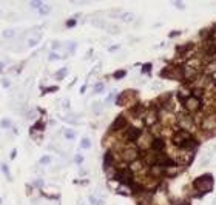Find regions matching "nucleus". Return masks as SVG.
Wrapping results in <instances>:
<instances>
[{
  "mask_svg": "<svg viewBox=\"0 0 216 205\" xmlns=\"http://www.w3.org/2000/svg\"><path fill=\"white\" fill-rule=\"evenodd\" d=\"M48 59H50V60H59V59H60V56H57V54H54V53H50Z\"/></svg>",
  "mask_w": 216,
  "mask_h": 205,
  "instance_id": "cd10ccee",
  "label": "nucleus"
},
{
  "mask_svg": "<svg viewBox=\"0 0 216 205\" xmlns=\"http://www.w3.org/2000/svg\"><path fill=\"white\" fill-rule=\"evenodd\" d=\"M156 162H158V153H154L153 150H150L148 153L144 154V163H147V165H156Z\"/></svg>",
  "mask_w": 216,
  "mask_h": 205,
  "instance_id": "f8f14e48",
  "label": "nucleus"
},
{
  "mask_svg": "<svg viewBox=\"0 0 216 205\" xmlns=\"http://www.w3.org/2000/svg\"><path fill=\"white\" fill-rule=\"evenodd\" d=\"M2 127H3V128H9V127H11V122H9L8 119L2 120Z\"/></svg>",
  "mask_w": 216,
  "mask_h": 205,
  "instance_id": "c756f323",
  "label": "nucleus"
},
{
  "mask_svg": "<svg viewBox=\"0 0 216 205\" xmlns=\"http://www.w3.org/2000/svg\"><path fill=\"white\" fill-rule=\"evenodd\" d=\"M42 183H43L42 181H36V185H37V187H40V185H42Z\"/></svg>",
  "mask_w": 216,
  "mask_h": 205,
  "instance_id": "4c0bfd02",
  "label": "nucleus"
},
{
  "mask_svg": "<svg viewBox=\"0 0 216 205\" xmlns=\"http://www.w3.org/2000/svg\"><path fill=\"white\" fill-rule=\"evenodd\" d=\"M65 136H66V139H74V137H76V133H74V131H71V129H68Z\"/></svg>",
  "mask_w": 216,
  "mask_h": 205,
  "instance_id": "bb28decb",
  "label": "nucleus"
},
{
  "mask_svg": "<svg viewBox=\"0 0 216 205\" xmlns=\"http://www.w3.org/2000/svg\"><path fill=\"white\" fill-rule=\"evenodd\" d=\"M104 90V83H97V86L94 88V93H100Z\"/></svg>",
  "mask_w": 216,
  "mask_h": 205,
  "instance_id": "2f4dec72",
  "label": "nucleus"
},
{
  "mask_svg": "<svg viewBox=\"0 0 216 205\" xmlns=\"http://www.w3.org/2000/svg\"><path fill=\"white\" fill-rule=\"evenodd\" d=\"M151 150H153L154 153L161 154V153L165 150V142L162 140L161 137H154V139H153V142H151Z\"/></svg>",
  "mask_w": 216,
  "mask_h": 205,
  "instance_id": "9d476101",
  "label": "nucleus"
},
{
  "mask_svg": "<svg viewBox=\"0 0 216 205\" xmlns=\"http://www.w3.org/2000/svg\"><path fill=\"white\" fill-rule=\"evenodd\" d=\"M125 71H122V70H120V71H117L116 74H114V79H122V77H125Z\"/></svg>",
  "mask_w": 216,
  "mask_h": 205,
  "instance_id": "393cba45",
  "label": "nucleus"
},
{
  "mask_svg": "<svg viewBox=\"0 0 216 205\" xmlns=\"http://www.w3.org/2000/svg\"><path fill=\"white\" fill-rule=\"evenodd\" d=\"M39 11V14H42V16H46V14H50V6H45V5H42V6H40V8L37 9Z\"/></svg>",
  "mask_w": 216,
  "mask_h": 205,
  "instance_id": "f3484780",
  "label": "nucleus"
},
{
  "mask_svg": "<svg viewBox=\"0 0 216 205\" xmlns=\"http://www.w3.org/2000/svg\"><path fill=\"white\" fill-rule=\"evenodd\" d=\"M2 70H3V63H2V62H0V71H2Z\"/></svg>",
  "mask_w": 216,
  "mask_h": 205,
  "instance_id": "58836bf2",
  "label": "nucleus"
},
{
  "mask_svg": "<svg viewBox=\"0 0 216 205\" xmlns=\"http://www.w3.org/2000/svg\"><path fill=\"white\" fill-rule=\"evenodd\" d=\"M76 162H77V163H82V162H84V156H80V154L76 156Z\"/></svg>",
  "mask_w": 216,
  "mask_h": 205,
  "instance_id": "72a5a7b5",
  "label": "nucleus"
},
{
  "mask_svg": "<svg viewBox=\"0 0 216 205\" xmlns=\"http://www.w3.org/2000/svg\"><path fill=\"white\" fill-rule=\"evenodd\" d=\"M42 5H43L42 2H31V6H32V8H36V9H39Z\"/></svg>",
  "mask_w": 216,
  "mask_h": 205,
  "instance_id": "c85d7f7f",
  "label": "nucleus"
},
{
  "mask_svg": "<svg viewBox=\"0 0 216 205\" xmlns=\"http://www.w3.org/2000/svg\"><path fill=\"white\" fill-rule=\"evenodd\" d=\"M90 202H91L93 205H104V201H99V199H96L94 196H90Z\"/></svg>",
  "mask_w": 216,
  "mask_h": 205,
  "instance_id": "4be33fe9",
  "label": "nucleus"
},
{
  "mask_svg": "<svg viewBox=\"0 0 216 205\" xmlns=\"http://www.w3.org/2000/svg\"><path fill=\"white\" fill-rule=\"evenodd\" d=\"M182 105H184V108L187 110V113L190 114V113H194V111L199 110V106H201V99H196V97H193V96H188Z\"/></svg>",
  "mask_w": 216,
  "mask_h": 205,
  "instance_id": "20e7f679",
  "label": "nucleus"
},
{
  "mask_svg": "<svg viewBox=\"0 0 216 205\" xmlns=\"http://www.w3.org/2000/svg\"><path fill=\"white\" fill-rule=\"evenodd\" d=\"M74 25H76V20L71 19V20H68V22H66V28H73Z\"/></svg>",
  "mask_w": 216,
  "mask_h": 205,
  "instance_id": "473e14b6",
  "label": "nucleus"
},
{
  "mask_svg": "<svg viewBox=\"0 0 216 205\" xmlns=\"http://www.w3.org/2000/svg\"><path fill=\"white\" fill-rule=\"evenodd\" d=\"M202 127H204V129H215L216 128V114L205 117L204 122H202Z\"/></svg>",
  "mask_w": 216,
  "mask_h": 205,
  "instance_id": "4468645a",
  "label": "nucleus"
},
{
  "mask_svg": "<svg viewBox=\"0 0 216 205\" xmlns=\"http://www.w3.org/2000/svg\"><path fill=\"white\" fill-rule=\"evenodd\" d=\"M114 177L116 179H119L120 183H124V185H128V187H131L133 185V182H134V176H133V171L131 170H119V171L114 174Z\"/></svg>",
  "mask_w": 216,
  "mask_h": 205,
  "instance_id": "f03ea898",
  "label": "nucleus"
},
{
  "mask_svg": "<svg viewBox=\"0 0 216 205\" xmlns=\"http://www.w3.org/2000/svg\"><path fill=\"white\" fill-rule=\"evenodd\" d=\"M192 137V134L188 133V131H185V129H179V131L176 133V134H173V137H171V142L174 143L176 147H182V143H184L185 140H188Z\"/></svg>",
  "mask_w": 216,
  "mask_h": 205,
  "instance_id": "39448f33",
  "label": "nucleus"
},
{
  "mask_svg": "<svg viewBox=\"0 0 216 205\" xmlns=\"http://www.w3.org/2000/svg\"><path fill=\"white\" fill-rule=\"evenodd\" d=\"M184 151H188V153H194V150L198 148V140L196 139H193L190 137L188 140H185L184 143H182V147H181Z\"/></svg>",
  "mask_w": 216,
  "mask_h": 205,
  "instance_id": "9b49d317",
  "label": "nucleus"
},
{
  "mask_svg": "<svg viewBox=\"0 0 216 205\" xmlns=\"http://www.w3.org/2000/svg\"><path fill=\"white\" fill-rule=\"evenodd\" d=\"M108 32H119V28H117V26H108Z\"/></svg>",
  "mask_w": 216,
  "mask_h": 205,
  "instance_id": "7c9ffc66",
  "label": "nucleus"
},
{
  "mask_svg": "<svg viewBox=\"0 0 216 205\" xmlns=\"http://www.w3.org/2000/svg\"><path fill=\"white\" fill-rule=\"evenodd\" d=\"M148 176L150 177H153V179H159V177H162V176H165V170L164 168H161L159 165H153L151 168H150V171H148Z\"/></svg>",
  "mask_w": 216,
  "mask_h": 205,
  "instance_id": "ddd939ff",
  "label": "nucleus"
},
{
  "mask_svg": "<svg viewBox=\"0 0 216 205\" xmlns=\"http://www.w3.org/2000/svg\"><path fill=\"white\" fill-rule=\"evenodd\" d=\"M193 185L201 194H204V193H207V191H210L213 188V177L210 174H202L198 179H194Z\"/></svg>",
  "mask_w": 216,
  "mask_h": 205,
  "instance_id": "f257e3e1",
  "label": "nucleus"
},
{
  "mask_svg": "<svg viewBox=\"0 0 216 205\" xmlns=\"http://www.w3.org/2000/svg\"><path fill=\"white\" fill-rule=\"evenodd\" d=\"M138 158H139V150L138 148L128 147L122 151V159L127 160V162H134V160H138Z\"/></svg>",
  "mask_w": 216,
  "mask_h": 205,
  "instance_id": "423d86ee",
  "label": "nucleus"
},
{
  "mask_svg": "<svg viewBox=\"0 0 216 205\" xmlns=\"http://www.w3.org/2000/svg\"><path fill=\"white\" fill-rule=\"evenodd\" d=\"M0 204H2V199H0Z\"/></svg>",
  "mask_w": 216,
  "mask_h": 205,
  "instance_id": "ea45409f",
  "label": "nucleus"
},
{
  "mask_svg": "<svg viewBox=\"0 0 216 205\" xmlns=\"http://www.w3.org/2000/svg\"><path fill=\"white\" fill-rule=\"evenodd\" d=\"M43 128H45V124H43L42 120H39V124H36V125H34V128H32V131H34V129H39V131H42Z\"/></svg>",
  "mask_w": 216,
  "mask_h": 205,
  "instance_id": "5701e85b",
  "label": "nucleus"
},
{
  "mask_svg": "<svg viewBox=\"0 0 216 205\" xmlns=\"http://www.w3.org/2000/svg\"><path fill=\"white\" fill-rule=\"evenodd\" d=\"M16 154H17V151H16V150H12V153H11V159H14V158H16Z\"/></svg>",
  "mask_w": 216,
  "mask_h": 205,
  "instance_id": "c9c22d12",
  "label": "nucleus"
},
{
  "mask_svg": "<svg viewBox=\"0 0 216 205\" xmlns=\"http://www.w3.org/2000/svg\"><path fill=\"white\" fill-rule=\"evenodd\" d=\"M120 19H122L124 22L130 23V22L134 20V14H133V12H124V14H120Z\"/></svg>",
  "mask_w": 216,
  "mask_h": 205,
  "instance_id": "dca6fc26",
  "label": "nucleus"
},
{
  "mask_svg": "<svg viewBox=\"0 0 216 205\" xmlns=\"http://www.w3.org/2000/svg\"><path fill=\"white\" fill-rule=\"evenodd\" d=\"M14 36V29H6L5 32H3V37H6V39H9V37H12Z\"/></svg>",
  "mask_w": 216,
  "mask_h": 205,
  "instance_id": "b1692460",
  "label": "nucleus"
},
{
  "mask_svg": "<svg viewBox=\"0 0 216 205\" xmlns=\"http://www.w3.org/2000/svg\"><path fill=\"white\" fill-rule=\"evenodd\" d=\"M178 124L181 125V128L182 129H185V131H188L190 133L192 129L194 128V120H193V117L188 113H182V114H179V117H178Z\"/></svg>",
  "mask_w": 216,
  "mask_h": 205,
  "instance_id": "7ed1b4c3",
  "label": "nucleus"
},
{
  "mask_svg": "<svg viewBox=\"0 0 216 205\" xmlns=\"http://www.w3.org/2000/svg\"><path fill=\"white\" fill-rule=\"evenodd\" d=\"M50 162H51V158H50V156H43V158L39 160L40 165H46V163H50Z\"/></svg>",
  "mask_w": 216,
  "mask_h": 205,
  "instance_id": "412c9836",
  "label": "nucleus"
},
{
  "mask_svg": "<svg viewBox=\"0 0 216 205\" xmlns=\"http://www.w3.org/2000/svg\"><path fill=\"white\" fill-rule=\"evenodd\" d=\"M125 127H127V119L124 116H119V117H116V120H114V124L111 125V129L113 131H117V129H122Z\"/></svg>",
  "mask_w": 216,
  "mask_h": 205,
  "instance_id": "2eb2a0df",
  "label": "nucleus"
},
{
  "mask_svg": "<svg viewBox=\"0 0 216 205\" xmlns=\"http://www.w3.org/2000/svg\"><path fill=\"white\" fill-rule=\"evenodd\" d=\"M80 147L85 148V150H86V148H90V147H91V140H90V139H86V137L82 139V142H80Z\"/></svg>",
  "mask_w": 216,
  "mask_h": 205,
  "instance_id": "6ab92c4d",
  "label": "nucleus"
},
{
  "mask_svg": "<svg viewBox=\"0 0 216 205\" xmlns=\"http://www.w3.org/2000/svg\"><path fill=\"white\" fill-rule=\"evenodd\" d=\"M151 70V63H145L144 66H142V73L144 74H148V71Z\"/></svg>",
  "mask_w": 216,
  "mask_h": 205,
  "instance_id": "a878e982",
  "label": "nucleus"
},
{
  "mask_svg": "<svg viewBox=\"0 0 216 205\" xmlns=\"http://www.w3.org/2000/svg\"><path fill=\"white\" fill-rule=\"evenodd\" d=\"M2 170H3V173L6 176H9V171H8V167H6V165H2Z\"/></svg>",
  "mask_w": 216,
  "mask_h": 205,
  "instance_id": "f704fd0d",
  "label": "nucleus"
},
{
  "mask_svg": "<svg viewBox=\"0 0 216 205\" xmlns=\"http://www.w3.org/2000/svg\"><path fill=\"white\" fill-rule=\"evenodd\" d=\"M156 165H159L161 168H168V167H173L174 165V159L168 158L165 154H158V162Z\"/></svg>",
  "mask_w": 216,
  "mask_h": 205,
  "instance_id": "6e6552de",
  "label": "nucleus"
},
{
  "mask_svg": "<svg viewBox=\"0 0 216 205\" xmlns=\"http://www.w3.org/2000/svg\"><path fill=\"white\" fill-rule=\"evenodd\" d=\"M65 76H66V68H62V70H59V71H57L56 79H57V80H60V79H63Z\"/></svg>",
  "mask_w": 216,
  "mask_h": 205,
  "instance_id": "a211bd4d",
  "label": "nucleus"
},
{
  "mask_svg": "<svg viewBox=\"0 0 216 205\" xmlns=\"http://www.w3.org/2000/svg\"><path fill=\"white\" fill-rule=\"evenodd\" d=\"M117 48H119L117 45H114V46H111V48H110V51H116V50H117Z\"/></svg>",
  "mask_w": 216,
  "mask_h": 205,
  "instance_id": "e433bc0d",
  "label": "nucleus"
},
{
  "mask_svg": "<svg viewBox=\"0 0 216 205\" xmlns=\"http://www.w3.org/2000/svg\"><path fill=\"white\" fill-rule=\"evenodd\" d=\"M110 163H113V154L111 153H107L105 154V167H108Z\"/></svg>",
  "mask_w": 216,
  "mask_h": 205,
  "instance_id": "aec40b11",
  "label": "nucleus"
},
{
  "mask_svg": "<svg viewBox=\"0 0 216 205\" xmlns=\"http://www.w3.org/2000/svg\"><path fill=\"white\" fill-rule=\"evenodd\" d=\"M158 122H159V114H158V111L154 110V108L145 111V124L148 127H154Z\"/></svg>",
  "mask_w": 216,
  "mask_h": 205,
  "instance_id": "0eeeda50",
  "label": "nucleus"
},
{
  "mask_svg": "<svg viewBox=\"0 0 216 205\" xmlns=\"http://www.w3.org/2000/svg\"><path fill=\"white\" fill-rule=\"evenodd\" d=\"M140 134H142V131H140L139 128H128L127 133H125V139L130 140V142H136L140 137Z\"/></svg>",
  "mask_w": 216,
  "mask_h": 205,
  "instance_id": "1a4fd4ad",
  "label": "nucleus"
}]
</instances>
